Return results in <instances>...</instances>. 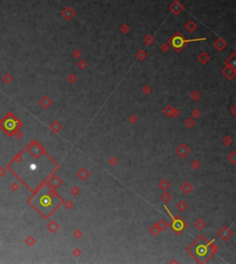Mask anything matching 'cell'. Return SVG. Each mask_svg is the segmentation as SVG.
<instances>
[{"mask_svg":"<svg viewBox=\"0 0 236 264\" xmlns=\"http://www.w3.org/2000/svg\"><path fill=\"white\" fill-rule=\"evenodd\" d=\"M172 43H174V46L176 47V48H180L182 45L183 44V41L181 37H175L172 41Z\"/></svg>","mask_w":236,"mask_h":264,"instance_id":"7a4b0ae2","label":"cell"},{"mask_svg":"<svg viewBox=\"0 0 236 264\" xmlns=\"http://www.w3.org/2000/svg\"><path fill=\"white\" fill-rule=\"evenodd\" d=\"M38 199V206L43 208H47V207H52L53 208V198L51 197V195L48 194V193H44V194L41 195Z\"/></svg>","mask_w":236,"mask_h":264,"instance_id":"6da1fadb","label":"cell"},{"mask_svg":"<svg viewBox=\"0 0 236 264\" xmlns=\"http://www.w3.org/2000/svg\"><path fill=\"white\" fill-rule=\"evenodd\" d=\"M5 127L8 130H13L14 127H15V123H13L12 121H11V122H9V123H8V122H6V123H5Z\"/></svg>","mask_w":236,"mask_h":264,"instance_id":"3957f363","label":"cell"}]
</instances>
